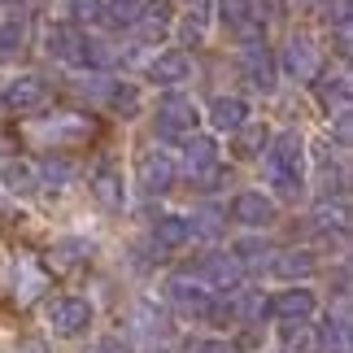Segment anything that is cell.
I'll return each instance as SVG.
<instances>
[{
	"mask_svg": "<svg viewBox=\"0 0 353 353\" xmlns=\"http://www.w3.org/2000/svg\"><path fill=\"white\" fill-rule=\"evenodd\" d=\"M249 118H253V110H249V101H244V97H214V105H210L214 131H240Z\"/></svg>",
	"mask_w": 353,
	"mask_h": 353,
	"instance_id": "19",
	"label": "cell"
},
{
	"mask_svg": "<svg viewBox=\"0 0 353 353\" xmlns=\"http://www.w3.org/2000/svg\"><path fill=\"white\" fill-rule=\"evenodd\" d=\"M70 13H74V22H114L105 0H70Z\"/></svg>",
	"mask_w": 353,
	"mask_h": 353,
	"instance_id": "33",
	"label": "cell"
},
{
	"mask_svg": "<svg viewBox=\"0 0 353 353\" xmlns=\"http://www.w3.org/2000/svg\"><path fill=\"white\" fill-rule=\"evenodd\" d=\"M83 257H92V244H88V240H61V244H52L48 266H52V270H70V266L83 262Z\"/></svg>",
	"mask_w": 353,
	"mask_h": 353,
	"instance_id": "29",
	"label": "cell"
},
{
	"mask_svg": "<svg viewBox=\"0 0 353 353\" xmlns=\"http://www.w3.org/2000/svg\"><path fill=\"white\" fill-rule=\"evenodd\" d=\"M153 240H157V249H183V244L192 240V223H188L183 214H157Z\"/></svg>",
	"mask_w": 353,
	"mask_h": 353,
	"instance_id": "22",
	"label": "cell"
},
{
	"mask_svg": "<svg viewBox=\"0 0 353 353\" xmlns=\"http://www.w3.org/2000/svg\"><path fill=\"white\" fill-rule=\"evenodd\" d=\"M131 323H135V332H140V336H148V341H161V336L170 332L166 310H161L157 301H140V305H135V314H131Z\"/></svg>",
	"mask_w": 353,
	"mask_h": 353,
	"instance_id": "25",
	"label": "cell"
},
{
	"mask_svg": "<svg viewBox=\"0 0 353 353\" xmlns=\"http://www.w3.org/2000/svg\"><path fill=\"white\" fill-rule=\"evenodd\" d=\"M232 257L244 266V262H266L270 249H266V240H236L232 244Z\"/></svg>",
	"mask_w": 353,
	"mask_h": 353,
	"instance_id": "34",
	"label": "cell"
},
{
	"mask_svg": "<svg viewBox=\"0 0 353 353\" xmlns=\"http://www.w3.org/2000/svg\"><path fill=\"white\" fill-rule=\"evenodd\" d=\"M266 144H270V131L257 127V122H244L240 131H232V153H236L240 161H262Z\"/></svg>",
	"mask_w": 353,
	"mask_h": 353,
	"instance_id": "21",
	"label": "cell"
},
{
	"mask_svg": "<svg viewBox=\"0 0 353 353\" xmlns=\"http://www.w3.org/2000/svg\"><path fill=\"white\" fill-rule=\"evenodd\" d=\"M44 52L52 61H61V65H88V70H101V65H110V48L97 44L83 26H74V22H57V26H48V35H44Z\"/></svg>",
	"mask_w": 353,
	"mask_h": 353,
	"instance_id": "2",
	"label": "cell"
},
{
	"mask_svg": "<svg viewBox=\"0 0 353 353\" xmlns=\"http://www.w3.org/2000/svg\"><path fill=\"white\" fill-rule=\"evenodd\" d=\"M188 223H192V236H219L223 232V210L219 205H205V210H196Z\"/></svg>",
	"mask_w": 353,
	"mask_h": 353,
	"instance_id": "32",
	"label": "cell"
},
{
	"mask_svg": "<svg viewBox=\"0 0 353 353\" xmlns=\"http://www.w3.org/2000/svg\"><path fill=\"white\" fill-rule=\"evenodd\" d=\"M314 305H319V296L305 288H288V292H279V296H270V314L283 319V323H305L310 314H314Z\"/></svg>",
	"mask_w": 353,
	"mask_h": 353,
	"instance_id": "17",
	"label": "cell"
},
{
	"mask_svg": "<svg viewBox=\"0 0 353 353\" xmlns=\"http://www.w3.org/2000/svg\"><path fill=\"white\" fill-rule=\"evenodd\" d=\"M266 314H270V296L266 292H240L232 301V319H240V323H257Z\"/></svg>",
	"mask_w": 353,
	"mask_h": 353,
	"instance_id": "30",
	"label": "cell"
},
{
	"mask_svg": "<svg viewBox=\"0 0 353 353\" xmlns=\"http://www.w3.org/2000/svg\"><path fill=\"white\" fill-rule=\"evenodd\" d=\"M22 48H26V26L18 18H5V22H0V65L18 61Z\"/></svg>",
	"mask_w": 353,
	"mask_h": 353,
	"instance_id": "28",
	"label": "cell"
},
{
	"mask_svg": "<svg viewBox=\"0 0 353 353\" xmlns=\"http://www.w3.org/2000/svg\"><path fill=\"white\" fill-rule=\"evenodd\" d=\"M0 183L9 188L13 196H31L35 188H39V174L31 161H18V157H9V161H0Z\"/></svg>",
	"mask_w": 353,
	"mask_h": 353,
	"instance_id": "23",
	"label": "cell"
},
{
	"mask_svg": "<svg viewBox=\"0 0 353 353\" xmlns=\"http://www.w3.org/2000/svg\"><path fill=\"white\" fill-rule=\"evenodd\" d=\"M97 353H135V349L122 341V336H110V341H101V345H97Z\"/></svg>",
	"mask_w": 353,
	"mask_h": 353,
	"instance_id": "37",
	"label": "cell"
},
{
	"mask_svg": "<svg viewBox=\"0 0 353 353\" xmlns=\"http://www.w3.org/2000/svg\"><path fill=\"white\" fill-rule=\"evenodd\" d=\"M240 275H244V266L236 262L232 253H210V257H201V270H196V279L205 283V288L214 292H236L240 288Z\"/></svg>",
	"mask_w": 353,
	"mask_h": 353,
	"instance_id": "12",
	"label": "cell"
},
{
	"mask_svg": "<svg viewBox=\"0 0 353 353\" xmlns=\"http://www.w3.org/2000/svg\"><path fill=\"white\" fill-rule=\"evenodd\" d=\"M314 92H319V105L323 110H349V74L336 70V74H319L314 79Z\"/></svg>",
	"mask_w": 353,
	"mask_h": 353,
	"instance_id": "24",
	"label": "cell"
},
{
	"mask_svg": "<svg viewBox=\"0 0 353 353\" xmlns=\"http://www.w3.org/2000/svg\"><path fill=\"white\" fill-rule=\"evenodd\" d=\"M174 179H179V166H174V157L170 153H144V161H140V188L148 196H166L170 188H174Z\"/></svg>",
	"mask_w": 353,
	"mask_h": 353,
	"instance_id": "14",
	"label": "cell"
},
{
	"mask_svg": "<svg viewBox=\"0 0 353 353\" xmlns=\"http://www.w3.org/2000/svg\"><path fill=\"white\" fill-rule=\"evenodd\" d=\"M314 232L319 236H345L349 232V210H345V201H323V205L314 210Z\"/></svg>",
	"mask_w": 353,
	"mask_h": 353,
	"instance_id": "26",
	"label": "cell"
},
{
	"mask_svg": "<svg viewBox=\"0 0 353 353\" xmlns=\"http://www.w3.org/2000/svg\"><path fill=\"white\" fill-rule=\"evenodd\" d=\"M88 188L105 210H127V179H122V170L114 161H101V166L88 174Z\"/></svg>",
	"mask_w": 353,
	"mask_h": 353,
	"instance_id": "13",
	"label": "cell"
},
{
	"mask_svg": "<svg viewBox=\"0 0 353 353\" xmlns=\"http://www.w3.org/2000/svg\"><path fill=\"white\" fill-rule=\"evenodd\" d=\"M266 266H270V275H279V279H310L319 262H314L310 249H279V253L266 257Z\"/></svg>",
	"mask_w": 353,
	"mask_h": 353,
	"instance_id": "18",
	"label": "cell"
},
{
	"mask_svg": "<svg viewBox=\"0 0 353 353\" xmlns=\"http://www.w3.org/2000/svg\"><path fill=\"white\" fill-rule=\"evenodd\" d=\"M166 301L174 310H183V314H205L210 301H214V292L196 275H170L166 279Z\"/></svg>",
	"mask_w": 353,
	"mask_h": 353,
	"instance_id": "10",
	"label": "cell"
},
{
	"mask_svg": "<svg viewBox=\"0 0 353 353\" xmlns=\"http://www.w3.org/2000/svg\"><path fill=\"white\" fill-rule=\"evenodd\" d=\"M188 74H192V57H188L183 48H166V52H157V57L148 61V79L161 83V88L188 83Z\"/></svg>",
	"mask_w": 353,
	"mask_h": 353,
	"instance_id": "16",
	"label": "cell"
},
{
	"mask_svg": "<svg viewBox=\"0 0 353 353\" xmlns=\"http://www.w3.org/2000/svg\"><path fill=\"white\" fill-rule=\"evenodd\" d=\"M157 135L161 140H188V135H196L201 127V110L192 97H183V92H166V97L157 101Z\"/></svg>",
	"mask_w": 353,
	"mask_h": 353,
	"instance_id": "3",
	"label": "cell"
},
{
	"mask_svg": "<svg viewBox=\"0 0 353 353\" xmlns=\"http://www.w3.org/2000/svg\"><path fill=\"white\" fill-rule=\"evenodd\" d=\"M101 97L110 101V110H114V114H122V118L140 114V88H135V83H105Z\"/></svg>",
	"mask_w": 353,
	"mask_h": 353,
	"instance_id": "27",
	"label": "cell"
},
{
	"mask_svg": "<svg viewBox=\"0 0 353 353\" xmlns=\"http://www.w3.org/2000/svg\"><path fill=\"white\" fill-rule=\"evenodd\" d=\"M327 26H336L341 35H349V22H353V0H327Z\"/></svg>",
	"mask_w": 353,
	"mask_h": 353,
	"instance_id": "35",
	"label": "cell"
},
{
	"mask_svg": "<svg viewBox=\"0 0 353 353\" xmlns=\"http://www.w3.org/2000/svg\"><path fill=\"white\" fill-rule=\"evenodd\" d=\"M35 140L44 144H83L97 135V122L83 118V114H52L48 122H39V127H31Z\"/></svg>",
	"mask_w": 353,
	"mask_h": 353,
	"instance_id": "7",
	"label": "cell"
},
{
	"mask_svg": "<svg viewBox=\"0 0 353 353\" xmlns=\"http://www.w3.org/2000/svg\"><path fill=\"white\" fill-rule=\"evenodd\" d=\"M219 18L240 44H257L262 39V9H257V0H219Z\"/></svg>",
	"mask_w": 353,
	"mask_h": 353,
	"instance_id": "8",
	"label": "cell"
},
{
	"mask_svg": "<svg viewBox=\"0 0 353 353\" xmlns=\"http://www.w3.org/2000/svg\"><path fill=\"white\" fill-rule=\"evenodd\" d=\"M110 5V18H122V22H131L135 18V9L144 5V0H105Z\"/></svg>",
	"mask_w": 353,
	"mask_h": 353,
	"instance_id": "36",
	"label": "cell"
},
{
	"mask_svg": "<svg viewBox=\"0 0 353 353\" xmlns=\"http://www.w3.org/2000/svg\"><path fill=\"white\" fill-rule=\"evenodd\" d=\"M232 219L240 227H270L279 219V205H275V196H266V192H257V188H249V192H240L232 201Z\"/></svg>",
	"mask_w": 353,
	"mask_h": 353,
	"instance_id": "11",
	"label": "cell"
},
{
	"mask_svg": "<svg viewBox=\"0 0 353 353\" xmlns=\"http://www.w3.org/2000/svg\"><path fill=\"white\" fill-rule=\"evenodd\" d=\"M48 332L52 336H65V341H74V336H83L92 327V301L88 296H52L48 310Z\"/></svg>",
	"mask_w": 353,
	"mask_h": 353,
	"instance_id": "5",
	"label": "cell"
},
{
	"mask_svg": "<svg viewBox=\"0 0 353 353\" xmlns=\"http://www.w3.org/2000/svg\"><path fill=\"white\" fill-rule=\"evenodd\" d=\"M22 353H52V349H48L44 341H26V345H22Z\"/></svg>",
	"mask_w": 353,
	"mask_h": 353,
	"instance_id": "40",
	"label": "cell"
},
{
	"mask_svg": "<svg viewBox=\"0 0 353 353\" xmlns=\"http://www.w3.org/2000/svg\"><path fill=\"white\" fill-rule=\"evenodd\" d=\"M35 174H39V183H48V188H65L74 179V161H65V157H44L35 166Z\"/></svg>",
	"mask_w": 353,
	"mask_h": 353,
	"instance_id": "31",
	"label": "cell"
},
{
	"mask_svg": "<svg viewBox=\"0 0 353 353\" xmlns=\"http://www.w3.org/2000/svg\"><path fill=\"white\" fill-rule=\"evenodd\" d=\"M196 353H236V349L223 345V341H205V345H196Z\"/></svg>",
	"mask_w": 353,
	"mask_h": 353,
	"instance_id": "39",
	"label": "cell"
},
{
	"mask_svg": "<svg viewBox=\"0 0 353 353\" xmlns=\"http://www.w3.org/2000/svg\"><path fill=\"white\" fill-rule=\"evenodd\" d=\"M240 65H244V79L257 88V92H275V57H270V48H266V39H257V44H244L240 52Z\"/></svg>",
	"mask_w": 353,
	"mask_h": 353,
	"instance_id": "15",
	"label": "cell"
},
{
	"mask_svg": "<svg viewBox=\"0 0 353 353\" xmlns=\"http://www.w3.org/2000/svg\"><path fill=\"white\" fill-rule=\"evenodd\" d=\"M48 97H52V88H48L44 74H18V79H9V83H5L0 105H5L9 114H31V110H44Z\"/></svg>",
	"mask_w": 353,
	"mask_h": 353,
	"instance_id": "6",
	"label": "cell"
},
{
	"mask_svg": "<svg viewBox=\"0 0 353 353\" xmlns=\"http://www.w3.org/2000/svg\"><path fill=\"white\" fill-rule=\"evenodd\" d=\"M283 70H288L296 83H314L323 74V52L310 35H292L288 48H283Z\"/></svg>",
	"mask_w": 353,
	"mask_h": 353,
	"instance_id": "9",
	"label": "cell"
},
{
	"mask_svg": "<svg viewBox=\"0 0 353 353\" xmlns=\"http://www.w3.org/2000/svg\"><path fill=\"white\" fill-rule=\"evenodd\" d=\"M183 166L188 174H192V183L201 188H214V183H223V161H219V140L214 135H188L183 140Z\"/></svg>",
	"mask_w": 353,
	"mask_h": 353,
	"instance_id": "4",
	"label": "cell"
},
{
	"mask_svg": "<svg viewBox=\"0 0 353 353\" xmlns=\"http://www.w3.org/2000/svg\"><path fill=\"white\" fill-rule=\"evenodd\" d=\"M135 26H140V35L144 39H161L170 31V22H174V13H170V0H144L140 13L131 18Z\"/></svg>",
	"mask_w": 353,
	"mask_h": 353,
	"instance_id": "20",
	"label": "cell"
},
{
	"mask_svg": "<svg viewBox=\"0 0 353 353\" xmlns=\"http://www.w3.org/2000/svg\"><path fill=\"white\" fill-rule=\"evenodd\" d=\"M262 161H266L270 192L283 196V201H296V196H301V183H305V140H301V135H296V131L270 135Z\"/></svg>",
	"mask_w": 353,
	"mask_h": 353,
	"instance_id": "1",
	"label": "cell"
},
{
	"mask_svg": "<svg viewBox=\"0 0 353 353\" xmlns=\"http://www.w3.org/2000/svg\"><path fill=\"white\" fill-rule=\"evenodd\" d=\"M336 140L349 144V110H336Z\"/></svg>",
	"mask_w": 353,
	"mask_h": 353,
	"instance_id": "38",
	"label": "cell"
}]
</instances>
